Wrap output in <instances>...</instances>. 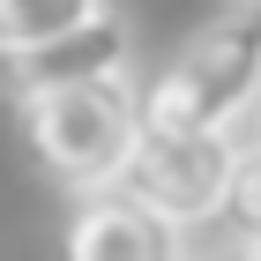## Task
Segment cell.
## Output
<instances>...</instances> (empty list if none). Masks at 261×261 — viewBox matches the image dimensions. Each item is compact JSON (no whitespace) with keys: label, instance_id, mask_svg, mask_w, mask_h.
<instances>
[{"label":"cell","instance_id":"cell-1","mask_svg":"<svg viewBox=\"0 0 261 261\" xmlns=\"http://www.w3.org/2000/svg\"><path fill=\"white\" fill-rule=\"evenodd\" d=\"M261 112V15H224L187 38L142 90V127L164 135H239Z\"/></svg>","mask_w":261,"mask_h":261},{"label":"cell","instance_id":"cell-2","mask_svg":"<svg viewBox=\"0 0 261 261\" xmlns=\"http://www.w3.org/2000/svg\"><path fill=\"white\" fill-rule=\"evenodd\" d=\"M22 127L45 172H60L75 194H105L120 187L127 157L142 135V97L127 82H90V90H38L22 97Z\"/></svg>","mask_w":261,"mask_h":261},{"label":"cell","instance_id":"cell-3","mask_svg":"<svg viewBox=\"0 0 261 261\" xmlns=\"http://www.w3.org/2000/svg\"><path fill=\"white\" fill-rule=\"evenodd\" d=\"M239 135H164V127H142L135 157L120 172V194H135L142 209H157L187 231V224L224 217V194H231V172H239Z\"/></svg>","mask_w":261,"mask_h":261},{"label":"cell","instance_id":"cell-4","mask_svg":"<svg viewBox=\"0 0 261 261\" xmlns=\"http://www.w3.org/2000/svg\"><path fill=\"white\" fill-rule=\"evenodd\" d=\"M67 261H187V231L142 209L135 194L105 187L82 194V209L67 217Z\"/></svg>","mask_w":261,"mask_h":261},{"label":"cell","instance_id":"cell-5","mask_svg":"<svg viewBox=\"0 0 261 261\" xmlns=\"http://www.w3.org/2000/svg\"><path fill=\"white\" fill-rule=\"evenodd\" d=\"M8 82L15 97H38V90H90V82H127V22L112 8L67 30V38L38 45V53H15L8 60Z\"/></svg>","mask_w":261,"mask_h":261},{"label":"cell","instance_id":"cell-6","mask_svg":"<svg viewBox=\"0 0 261 261\" xmlns=\"http://www.w3.org/2000/svg\"><path fill=\"white\" fill-rule=\"evenodd\" d=\"M97 8H105V0H0V60L38 53V45H53V38H67V30H82Z\"/></svg>","mask_w":261,"mask_h":261},{"label":"cell","instance_id":"cell-7","mask_svg":"<svg viewBox=\"0 0 261 261\" xmlns=\"http://www.w3.org/2000/svg\"><path fill=\"white\" fill-rule=\"evenodd\" d=\"M224 224L239 246H261V149L246 142L239 149V172H231V194H224Z\"/></svg>","mask_w":261,"mask_h":261},{"label":"cell","instance_id":"cell-8","mask_svg":"<svg viewBox=\"0 0 261 261\" xmlns=\"http://www.w3.org/2000/svg\"><path fill=\"white\" fill-rule=\"evenodd\" d=\"M239 261H261V246H239Z\"/></svg>","mask_w":261,"mask_h":261},{"label":"cell","instance_id":"cell-9","mask_svg":"<svg viewBox=\"0 0 261 261\" xmlns=\"http://www.w3.org/2000/svg\"><path fill=\"white\" fill-rule=\"evenodd\" d=\"M239 8H246V15H261V0H239Z\"/></svg>","mask_w":261,"mask_h":261},{"label":"cell","instance_id":"cell-10","mask_svg":"<svg viewBox=\"0 0 261 261\" xmlns=\"http://www.w3.org/2000/svg\"><path fill=\"white\" fill-rule=\"evenodd\" d=\"M254 149H261V112H254Z\"/></svg>","mask_w":261,"mask_h":261},{"label":"cell","instance_id":"cell-11","mask_svg":"<svg viewBox=\"0 0 261 261\" xmlns=\"http://www.w3.org/2000/svg\"><path fill=\"white\" fill-rule=\"evenodd\" d=\"M231 261H239V254H231Z\"/></svg>","mask_w":261,"mask_h":261}]
</instances>
